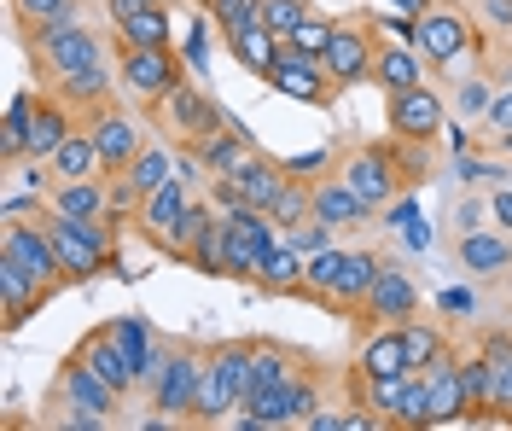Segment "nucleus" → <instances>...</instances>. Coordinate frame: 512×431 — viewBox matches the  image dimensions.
I'll return each instance as SVG.
<instances>
[{
  "instance_id": "f257e3e1",
  "label": "nucleus",
  "mask_w": 512,
  "mask_h": 431,
  "mask_svg": "<svg viewBox=\"0 0 512 431\" xmlns=\"http://www.w3.org/2000/svg\"><path fill=\"white\" fill-rule=\"evenodd\" d=\"M408 41L419 47V59L437 70L443 82H460L472 76L478 59L489 53V35L472 18V6H454V0H425L408 24Z\"/></svg>"
},
{
  "instance_id": "f03ea898",
  "label": "nucleus",
  "mask_w": 512,
  "mask_h": 431,
  "mask_svg": "<svg viewBox=\"0 0 512 431\" xmlns=\"http://www.w3.org/2000/svg\"><path fill=\"white\" fill-rule=\"evenodd\" d=\"M210 216H216V204L198 199V187H192L187 175H175V181H163L158 193L140 199V210H134V233H140L158 257L187 263L192 239H198V228H204Z\"/></svg>"
},
{
  "instance_id": "7ed1b4c3",
  "label": "nucleus",
  "mask_w": 512,
  "mask_h": 431,
  "mask_svg": "<svg viewBox=\"0 0 512 431\" xmlns=\"http://www.w3.org/2000/svg\"><path fill=\"white\" fill-rule=\"evenodd\" d=\"M24 47H30L35 76H47V88L64 82V76H82V70L105 65V53H117V41H111L105 30H94L82 12L47 24V30H24Z\"/></svg>"
},
{
  "instance_id": "20e7f679",
  "label": "nucleus",
  "mask_w": 512,
  "mask_h": 431,
  "mask_svg": "<svg viewBox=\"0 0 512 431\" xmlns=\"http://www.w3.org/2000/svg\"><path fill=\"white\" fill-rule=\"evenodd\" d=\"M332 169L350 181L355 199L367 204L373 216H384L402 193H414L408 175H402V158H396V140H344L338 158H332Z\"/></svg>"
},
{
  "instance_id": "39448f33",
  "label": "nucleus",
  "mask_w": 512,
  "mask_h": 431,
  "mask_svg": "<svg viewBox=\"0 0 512 431\" xmlns=\"http://www.w3.org/2000/svg\"><path fill=\"white\" fill-rule=\"evenodd\" d=\"M245 397H251V338H222V344H210L192 426H222L227 414L245 408Z\"/></svg>"
},
{
  "instance_id": "423d86ee",
  "label": "nucleus",
  "mask_w": 512,
  "mask_h": 431,
  "mask_svg": "<svg viewBox=\"0 0 512 431\" xmlns=\"http://www.w3.org/2000/svg\"><path fill=\"white\" fill-rule=\"evenodd\" d=\"M187 76H192V65L175 47H128V41H117V82H123V94L140 111L163 105Z\"/></svg>"
},
{
  "instance_id": "0eeeda50",
  "label": "nucleus",
  "mask_w": 512,
  "mask_h": 431,
  "mask_svg": "<svg viewBox=\"0 0 512 431\" xmlns=\"http://www.w3.org/2000/svg\"><path fill=\"white\" fill-rule=\"evenodd\" d=\"M315 408H320V362L303 367V373H291L286 385H274V391H256V397H245V408L233 414V426H239V431L303 426Z\"/></svg>"
},
{
  "instance_id": "6e6552de",
  "label": "nucleus",
  "mask_w": 512,
  "mask_h": 431,
  "mask_svg": "<svg viewBox=\"0 0 512 431\" xmlns=\"http://www.w3.org/2000/svg\"><path fill=\"white\" fill-rule=\"evenodd\" d=\"M274 94H286V100L297 105H338V94H344V82L326 70V59L320 53H303V47H291V41H280V53H274V65H268V76H262Z\"/></svg>"
},
{
  "instance_id": "1a4fd4ad",
  "label": "nucleus",
  "mask_w": 512,
  "mask_h": 431,
  "mask_svg": "<svg viewBox=\"0 0 512 431\" xmlns=\"http://www.w3.org/2000/svg\"><path fill=\"white\" fill-rule=\"evenodd\" d=\"M379 24L367 18V12H344V18H332V35H326V47H320V59L326 70L344 82V88H361V82H373V59H379Z\"/></svg>"
},
{
  "instance_id": "9d476101",
  "label": "nucleus",
  "mask_w": 512,
  "mask_h": 431,
  "mask_svg": "<svg viewBox=\"0 0 512 431\" xmlns=\"http://www.w3.org/2000/svg\"><path fill=\"white\" fill-rule=\"evenodd\" d=\"M152 117H158V129L169 134V140H181V152H198L210 134H222L227 123H233V117H227L222 105L210 100V94H204L192 76H187V82H181V88H175L163 105H152Z\"/></svg>"
},
{
  "instance_id": "9b49d317",
  "label": "nucleus",
  "mask_w": 512,
  "mask_h": 431,
  "mask_svg": "<svg viewBox=\"0 0 512 431\" xmlns=\"http://www.w3.org/2000/svg\"><path fill=\"white\" fill-rule=\"evenodd\" d=\"M227 216V280H251L262 274L268 263V251L274 245H286V228L268 216V210H251V204H239V210H222Z\"/></svg>"
},
{
  "instance_id": "f8f14e48",
  "label": "nucleus",
  "mask_w": 512,
  "mask_h": 431,
  "mask_svg": "<svg viewBox=\"0 0 512 431\" xmlns=\"http://www.w3.org/2000/svg\"><path fill=\"white\" fill-rule=\"evenodd\" d=\"M204 362H210V350H204V344H169V362H163V373L152 379L146 402H152L158 414H169V420L192 426L198 385H204Z\"/></svg>"
},
{
  "instance_id": "ddd939ff",
  "label": "nucleus",
  "mask_w": 512,
  "mask_h": 431,
  "mask_svg": "<svg viewBox=\"0 0 512 431\" xmlns=\"http://www.w3.org/2000/svg\"><path fill=\"white\" fill-rule=\"evenodd\" d=\"M0 257H12L18 268H30L35 280H47V286L64 292V263H59L53 233H47V216H6V228H0Z\"/></svg>"
},
{
  "instance_id": "4468645a",
  "label": "nucleus",
  "mask_w": 512,
  "mask_h": 431,
  "mask_svg": "<svg viewBox=\"0 0 512 431\" xmlns=\"http://www.w3.org/2000/svg\"><path fill=\"white\" fill-rule=\"evenodd\" d=\"M384 129L402 134V140H437L448 129V100L431 82L402 88V94H384Z\"/></svg>"
},
{
  "instance_id": "2eb2a0df",
  "label": "nucleus",
  "mask_w": 512,
  "mask_h": 431,
  "mask_svg": "<svg viewBox=\"0 0 512 431\" xmlns=\"http://www.w3.org/2000/svg\"><path fill=\"white\" fill-rule=\"evenodd\" d=\"M88 129H94L99 140V158H105V175H117V169H128L134 158H140V146H146V129H140V117L128 111V105H99V111H88L82 117Z\"/></svg>"
},
{
  "instance_id": "dca6fc26",
  "label": "nucleus",
  "mask_w": 512,
  "mask_h": 431,
  "mask_svg": "<svg viewBox=\"0 0 512 431\" xmlns=\"http://www.w3.org/2000/svg\"><path fill=\"white\" fill-rule=\"evenodd\" d=\"M419 315V280L396 257H384L379 280H373V298H367V327H408Z\"/></svg>"
},
{
  "instance_id": "f3484780",
  "label": "nucleus",
  "mask_w": 512,
  "mask_h": 431,
  "mask_svg": "<svg viewBox=\"0 0 512 431\" xmlns=\"http://www.w3.org/2000/svg\"><path fill=\"white\" fill-rule=\"evenodd\" d=\"M379 268H384V251H344V268H338V280H332V292H326V309L344 315V321H361Z\"/></svg>"
},
{
  "instance_id": "a211bd4d",
  "label": "nucleus",
  "mask_w": 512,
  "mask_h": 431,
  "mask_svg": "<svg viewBox=\"0 0 512 431\" xmlns=\"http://www.w3.org/2000/svg\"><path fill=\"white\" fill-rule=\"evenodd\" d=\"M59 286L35 280L30 268H18L12 257H0V315H6V332H18L30 315H41V303H53Z\"/></svg>"
},
{
  "instance_id": "6ab92c4d",
  "label": "nucleus",
  "mask_w": 512,
  "mask_h": 431,
  "mask_svg": "<svg viewBox=\"0 0 512 431\" xmlns=\"http://www.w3.org/2000/svg\"><path fill=\"white\" fill-rule=\"evenodd\" d=\"M53 391H64L70 402H82V408H88V414H99L105 426L117 420V408L128 402L123 391H117V385H105V379H99V373H94L88 362H82V356L59 362V379H53Z\"/></svg>"
},
{
  "instance_id": "aec40b11",
  "label": "nucleus",
  "mask_w": 512,
  "mask_h": 431,
  "mask_svg": "<svg viewBox=\"0 0 512 431\" xmlns=\"http://www.w3.org/2000/svg\"><path fill=\"white\" fill-rule=\"evenodd\" d=\"M454 268H466L472 280H501L512 268V233L507 228H478L454 239Z\"/></svg>"
},
{
  "instance_id": "412c9836",
  "label": "nucleus",
  "mask_w": 512,
  "mask_h": 431,
  "mask_svg": "<svg viewBox=\"0 0 512 431\" xmlns=\"http://www.w3.org/2000/svg\"><path fill=\"white\" fill-rule=\"evenodd\" d=\"M70 356H82V362L94 367V373L105 379V385H117L123 397H140V367L128 362V356H123V344H117V338H111L105 327H94L88 338H82V344H76V350H70Z\"/></svg>"
},
{
  "instance_id": "4be33fe9",
  "label": "nucleus",
  "mask_w": 512,
  "mask_h": 431,
  "mask_svg": "<svg viewBox=\"0 0 512 431\" xmlns=\"http://www.w3.org/2000/svg\"><path fill=\"white\" fill-rule=\"evenodd\" d=\"M315 216H320V222H332L338 233H355V228H367V222H373V210L355 199V187L338 175V169H320V175H315Z\"/></svg>"
},
{
  "instance_id": "5701e85b",
  "label": "nucleus",
  "mask_w": 512,
  "mask_h": 431,
  "mask_svg": "<svg viewBox=\"0 0 512 431\" xmlns=\"http://www.w3.org/2000/svg\"><path fill=\"white\" fill-rule=\"evenodd\" d=\"M425 373V385H431V426H460V420H472V402H466V385H460V356L448 350L443 362L419 367Z\"/></svg>"
},
{
  "instance_id": "b1692460",
  "label": "nucleus",
  "mask_w": 512,
  "mask_h": 431,
  "mask_svg": "<svg viewBox=\"0 0 512 431\" xmlns=\"http://www.w3.org/2000/svg\"><path fill=\"white\" fill-rule=\"evenodd\" d=\"M47 210L76 216V222H105V216H111V175H88V181H53V187H47Z\"/></svg>"
},
{
  "instance_id": "393cba45",
  "label": "nucleus",
  "mask_w": 512,
  "mask_h": 431,
  "mask_svg": "<svg viewBox=\"0 0 512 431\" xmlns=\"http://www.w3.org/2000/svg\"><path fill=\"white\" fill-rule=\"evenodd\" d=\"M425 70H431V65L419 59L414 41H390V35H384V41H379V59H373V88H379V94H402V88L431 82Z\"/></svg>"
},
{
  "instance_id": "a878e982",
  "label": "nucleus",
  "mask_w": 512,
  "mask_h": 431,
  "mask_svg": "<svg viewBox=\"0 0 512 431\" xmlns=\"http://www.w3.org/2000/svg\"><path fill=\"white\" fill-rule=\"evenodd\" d=\"M355 373H367V379H390V373H408V332L402 327H373L361 338V350H355Z\"/></svg>"
},
{
  "instance_id": "bb28decb",
  "label": "nucleus",
  "mask_w": 512,
  "mask_h": 431,
  "mask_svg": "<svg viewBox=\"0 0 512 431\" xmlns=\"http://www.w3.org/2000/svg\"><path fill=\"white\" fill-rule=\"evenodd\" d=\"M303 367H315L309 350H291V344H274V338H251V397L286 385L291 373H303Z\"/></svg>"
},
{
  "instance_id": "cd10ccee",
  "label": "nucleus",
  "mask_w": 512,
  "mask_h": 431,
  "mask_svg": "<svg viewBox=\"0 0 512 431\" xmlns=\"http://www.w3.org/2000/svg\"><path fill=\"white\" fill-rule=\"evenodd\" d=\"M222 47L233 53V65H245L251 76H268L274 53H280V35L268 30V24H262V12H256V18H245V24L222 30Z\"/></svg>"
},
{
  "instance_id": "c85d7f7f",
  "label": "nucleus",
  "mask_w": 512,
  "mask_h": 431,
  "mask_svg": "<svg viewBox=\"0 0 512 431\" xmlns=\"http://www.w3.org/2000/svg\"><path fill=\"white\" fill-rule=\"evenodd\" d=\"M117 175H128V187L146 199V193H158L163 181H175V175H181V152H175V140H169V134H163V140H146V146H140V158H134L128 169H117Z\"/></svg>"
},
{
  "instance_id": "c756f323",
  "label": "nucleus",
  "mask_w": 512,
  "mask_h": 431,
  "mask_svg": "<svg viewBox=\"0 0 512 431\" xmlns=\"http://www.w3.org/2000/svg\"><path fill=\"white\" fill-rule=\"evenodd\" d=\"M53 164V181H88V175H105V158H99V140L88 123H76V129L64 134V146L47 158Z\"/></svg>"
},
{
  "instance_id": "7c9ffc66",
  "label": "nucleus",
  "mask_w": 512,
  "mask_h": 431,
  "mask_svg": "<svg viewBox=\"0 0 512 431\" xmlns=\"http://www.w3.org/2000/svg\"><path fill=\"white\" fill-rule=\"evenodd\" d=\"M111 41H128V47H175V18H169V0H152V6H140L134 18L111 24Z\"/></svg>"
},
{
  "instance_id": "2f4dec72",
  "label": "nucleus",
  "mask_w": 512,
  "mask_h": 431,
  "mask_svg": "<svg viewBox=\"0 0 512 431\" xmlns=\"http://www.w3.org/2000/svg\"><path fill=\"white\" fill-rule=\"evenodd\" d=\"M35 100H41V88H24V94H12V100H6V123H0V158H6V169L30 158V123H35Z\"/></svg>"
},
{
  "instance_id": "473e14b6",
  "label": "nucleus",
  "mask_w": 512,
  "mask_h": 431,
  "mask_svg": "<svg viewBox=\"0 0 512 431\" xmlns=\"http://www.w3.org/2000/svg\"><path fill=\"white\" fill-rule=\"evenodd\" d=\"M251 152H256L251 129H239V117H233V123H227L222 134H210V140H204V146H198L192 158H198V164L210 169V175H233V169L245 164Z\"/></svg>"
},
{
  "instance_id": "72a5a7b5",
  "label": "nucleus",
  "mask_w": 512,
  "mask_h": 431,
  "mask_svg": "<svg viewBox=\"0 0 512 431\" xmlns=\"http://www.w3.org/2000/svg\"><path fill=\"white\" fill-rule=\"evenodd\" d=\"M303 268H309V257H303L297 245H274L268 263H262V274H256V286H262L268 298H303Z\"/></svg>"
},
{
  "instance_id": "f704fd0d",
  "label": "nucleus",
  "mask_w": 512,
  "mask_h": 431,
  "mask_svg": "<svg viewBox=\"0 0 512 431\" xmlns=\"http://www.w3.org/2000/svg\"><path fill=\"white\" fill-rule=\"evenodd\" d=\"M460 385H466V402H472V420H501V402H495V367L483 350L460 356Z\"/></svg>"
},
{
  "instance_id": "c9c22d12",
  "label": "nucleus",
  "mask_w": 512,
  "mask_h": 431,
  "mask_svg": "<svg viewBox=\"0 0 512 431\" xmlns=\"http://www.w3.org/2000/svg\"><path fill=\"white\" fill-rule=\"evenodd\" d=\"M187 268L210 274V280H227V216L222 210L198 228V239H192V251H187Z\"/></svg>"
},
{
  "instance_id": "e433bc0d",
  "label": "nucleus",
  "mask_w": 512,
  "mask_h": 431,
  "mask_svg": "<svg viewBox=\"0 0 512 431\" xmlns=\"http://www.w3.org/2000/svg\"><path fill=\"white\" fill-rule=\"evenodd\" d=\"M280 228H297V222H309L315 216V175H297L291 169V181L280 187V199H274V210H268Z\"/></svg>"
},
{
  "instance_id": "4c0bfd02",
  "label": "nucleus",
  "mask_w": 512,
  "mask_h": 431,
  "mask_svg": "<svg viewBox=\"0 0 512 431\" xmlns=\"http://www.w3.org/2000/svg\"><path fill=\"white\" fill-rule=\"evenodd\" d=\"M408 362L414 367H431V362H443L448 350H454V338H448V327H437V321H425V315H414L408 321Z\"/></svg>"
},
{
  "instance_id": "58836bf2",
  "label": "nucleus",
  "mask_w": 512,
  "mask_h": 431,
  "mask_svg": "<svg viewBox=\"0 0 512 431\" xmlns=\"http://www.w3.org/2000/svg\"><path fill=\"white\" fill-rule=\"evenodd\" d=\"M6 12H12L18 35H24V30H47V24H59V18H76L82 0H6Z\"/></svg>"
},
{
  "instance_id": "ea45409f",
  "label": "nucleus",
  "mask_w": 512,
  "mask_h": 431,
  "mask_svg": "<svg viewBox=\"0 0 512 431\" xmlns=\"http://www.w3.org/2000/svg\"><path fill=\"white\" fill-rule=\"evenodd\" d=\"M338 268H344V245H326V251H315V257H309V268H303V303H320V309H326V292H332Z\"/></svg>"
},
{
  "instance_id": "a19ab883",
  "label": "nucleus",
  "mask_w": 512,
  "mask_h": 431,
  "mask_svg": "<svg viewBox=\"0 0 512 431\" xmlns=\"http://www.w3.org/2000/svg\"><path fill=\"white\" fill-rule=\"evenodd\" d=\"M256 12H262V24L280 35V41H291V35H297V24H303L315 6H309V0H256Z\"/></svg>"
},
{
  "instance_id": "79ce46f5",
  "label": "nucleus",
  "mask_w": 512,
  "mask_h": 431,
  "mask_svg": "<svg viewBox=\"0 0 512 431\" xmlns=\"http://www.w3.org/2000/svg\"><path fill=\"white\" fill-rule=\"evenodd\" d=\"M286 245H297L303 257H315V251H326V245H338V228H332V222H320V216H309V222L286 228Z\"/></svg>"
},
{
  "instance_id": "37998d69",
  "label": "nucleus",
  "mask_w": 512,
  "mask_h": 431,
  "mask_svg": "<svg viewBox=\"0 0 512 431\" xmlns=\"http://www.w3.org/2000/svg\"><path fill=\"white\" fill-rule=\"evenodd\" d=\"M472 6V18L483 24V35L495 41V35H512V0H466Z\"/></svg>"
},
{
  "instance_id": "c03bdc74",
  "label": "nucleus",
  "mask_w": 512,
  "mask_h": 431,
  "mask_svg": "<svg viewBox=\"0 0 512 431\" xmlns=\"http://www.w3.org/2000/svg\"><path fill=\"white\" fill-rule=\"evenodd\" d=\"M478 228H495L489 199H460L454 204V239H460V233H478Z\"/></svg>"
},
{
  "instance_id": "a18cd8bd",
  "label": "nucleus",
  "mask_w": 512,
  "mask_h": 431,
  "mask_svg": "<svg viewBox=\"0 0 512 431\" xmlns=\"http://www.w3.org/2000/svg\"><path fill=\"white\" fill-rule=\"evenodd\" d=\"M326 35H332V18H326V12H309V18L297 24V35H291V47H303V53H320V47H326Z\"/></svg>"
},
{
  "instance_id": "49530a36",
  "label": "nucleus",
  "mask_w": 512,
  "mask_h": 431,
  "mask_svg": "<svg viewBox=\"0 0 512 431\" xmlns=\"http://www.w3.org/2000/svg\"><path fill=\"white\" fill-rule=\"evenodd\" d=\"M204 12H210V24H216V30H233V24L256 18V0H210Z\"/></svg>"
},
{
  "instance_id": "de8ad7c7",
  "label": "nucleus",
  "mask_w": 512,
  "mask_h": 431,
  "mask_svg": "<svg viewBox=\"0 0 512 431\" xmlns=\"http://www.w3.org/2000/svg\"><path fill=\"white\" fill-rule=\"evenodd\" d=\"M483 129L489 134L512 129V88H495V100H489V111H483Z\"/></svg>"
},
{
  "instance_id": "09e8293b",
  "label": "nucleus",
  "mask_w": 512,
  "mask_h": 431,
  "mask_svg": "<svg viewBox=\"0 0 512 431\" xmlns=\"http://www.w3.org/2000/svg\"><path fill=\"white\" fill-rule=\"evenodd\" d=\"M489 216H495V228L512 233V181H495V193H489Z\"/></svg>"
},
{
  "instance_id": "8fccbe9b",
  "label": "nucleus",
  "mask_w": 512,
  "mask_h": 431,
  "mask_svg": "<svg viewBox=\"0 0 512 431\" xmlns=\"http://www.w3.org/2000/svg\"><path fill=\"white\" fill-rule=\"evenodd\" d=\"M472 303H478V298H472L466 286H448V292H443V315H472Z\"/></svg>"
},
{
  "instance_id": "3c124183",
  "label": "nucleus",
  "mask_w": 512,
  "mask_h": 431,
  "mask_svg": "<svg viewBox=\"0 0 512 431\" xmlns=\"http://www.w3.org/2000/svg\"><path fill=\"white\" fill-rule=\"evenodd\" d=\"M140 6H152V0H105V12H111V24H123V18H134Z\"/></svg>"
},
{
  "instance_id": "603ef678",
  "label": "nucleus",
  "mask_w": 512,
  "mask_h": 431,
  "mask_svg": "<svg viewBox=\"0 0 512 431\" xmlns=\"http://www.w3.org/2000/svg\"><path fill=\"white\" fill-rule=\"evenodd\" d=\"M501 286H507V303H512V268H507V274H501Z\"/></svg>"
},
{
  "instance_id": "864d4df0",
  "label": "nucleus",
  "mask_w": 512,
  "mask_h": 431,
  "mask_svg": "<svg viewBox=\"0 0 512 431\" xmlns=\"http://www.w3.org/2000/svg\"><path fill=\"white\" fill-rule=\"evenodd\" d=\"M169 6H175V0H169Z\"/></svg>"
}]
</instances>
